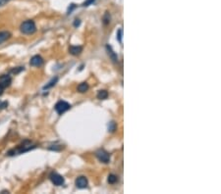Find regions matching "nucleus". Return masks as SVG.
<instances>
[{
	"instance_id": "nucleus-1",
	"label": "nucleus",
	"mask_w": 221,
	"mask_h": 194,
	"mask_svg": "<svg viewBox=\"0 0 221 194\" xmlns=\"http://www.w3.org/2000/svg\"><path fill=\"white\" fill-rule=\"evenodd\" d=\"M20 29H21V32L25 34H33L36 31V27L34 21L28 20V21H25L24 23H22Z\"/></svg>"
},
{
	"instance_id": "nucleus-2",
	"label": "nucleus",
	"mask_w": 221,
	"mask_h": 194,
	"mask_svg": "<svg viewBox=\"0 0 221 194\" xmlns=\"http://www.w3.org/2000/svg\"><path fill=\"white\" fill-rule=\"evenodd\" d=\"M70 108H71V105L69 103L65 102V101H59L55 104V106H54L55 111L59 115H62L63 113H65L66 111H68Z\"/></svg>"
},
{
	"instance_id": "nucleus-3",
	"label": "nucleus",
	"mask_w": 221,
	"mask_h": 194,
	"mask_svg": "<svg viewBox=\"0 0 221 194\" xmlns=\"http://www.w3.org/2000/svg\"><path fill=\"white\" fill-rule=\"evenodd\" d=\"M95 156H97V158L104 164H107L110 162V154L105 151L104 149H99L97 152H95Z\"/></svg>"
},
{
	"instance_id": "nucleus-4",
	"label": "nucleus",
	"mask_w": 221,
	"mask_h": 194,
	"mask_svg": "<svg viewBox=\"0 0 221 194\" xmlns=\"http://www.w3.org/2000/svg\"><path fill=\"white\" fill-rule=\"evenodd\" d=\"M49 178H50V181H52V183L54 185H57V186H60L64 183V177L61 176V175H59L57 173H51L50 176H49Z\"/></svg>"
},
{
	"instance_id": "nucleus-5",
	"label": "nucleus",
	"mask_w": 221,
	"mask_h": 194,
	"mask_svg": "<svg viewBox=\"0 0 221 194\" xmlns=\"http://www.w3.org/2000/svg\"><path fill=\"white\" fill-rule=\"evenodd\" d=\"M29 64L33 67H40L42 64H43V59L41 56L39 55H34L31 61H29Z\"/></svg>"
},
{
	"instance_id": "nucleus-6",
	"label": "nucleus",
	"mask_w": 221,
	"mask_h": 194,
	"mask_svg": "<svg viewBox=\"0 0 221 194\" xmlns=\"http://www.w3.org/2000/svg\"><path fill=\"white\" fill-rule=\"evenodd\" d=\"M75 183H76V186L78 188H81V189L86 188L87 186V177H85V176H79L76 180Z\"/></svg>"
},
{
	"instance_id": "nucleus-7",
	"label": "nucleus",
	"mask_w": 221,
	"mask_h": 194,
	"mask_svg": "<svg viewBox=\"0 0 221 194\" xmlns=\"http://www.w3.org/2000/svg\"><path fill=\"white\" fill-rule=\"evenodd\" d=\"M12 83V79L8 74H3V76L0 77V84H1L4 88L8 87Z\"/></svg>"
},
{
	"instance_id": "nucleus-8",
	"label": "nucleus",
	"mask_w": 221,
	"mask_h": 194,
	"mask_svg": "<svg viewBox=\"0 0 221 194\" xmlns=\"http://www.w3.org/2000/svg\"><path fill=\"white\" fill-rule=\"evenodd\" d=\"M82 51H83V48L81 47V46H71L69 48V52L72 54V55H80L81 53H82Z\"/></svg>"
},
{
	"instance_id": "nucleus-9",
	"label": "nucleus",
	"mask_w": 221,
	"mask_h": 194,
	"mask_svg": "<svg viewBox=\"0 0 221 194\" xmlns=\"http://www.w3.org/2000/svg\"><path fill=\"white\" fill-rule=\"evenodd\" d=\"M106 49H107V52H108V55L110 56V58L112 59V61L113 62H118V56L116 55L115 52L112 50L111 46H109V45H106Z\"/></svg>"
},
{
	"instance_id": "nucleus-10",
	"label": "nucleus",
	"mask_w": 221,
	"mask_h": 194,
	"mask_svg": "<svg viewBox=\"0 0 221 194\" xmlns=\"http://www.w3.org/2000/svg\"><path fill=\"white\" fill-rule=\"evenodd\" d=\"M11 33L9 32H0V44L10 38Z\"/></svg>"
},
{
	"instance_id": "nucleus-11",
	"label": "nucleus",
	"mask_w": 221,
	"mask_h": 194,
	"mask_svg": "<svg viewBox=\"0 0 221 194\" xmlns=\"http://www.w3.org/2000/svg\"><path fill=\"white\" fill-rule=\"evenodd\" d=\"M78 91L79 92H81V93H84V92H86V91H87L88 90V84H87V83H82V84H80L79 85H78Z\"/></svg>"
},
{
	"instance_id": "nucleus-12",
	"label": "nucleus",
	"mask_w": 221,
	"mask_h": 194,
	"mask_svg": "<svg viewBox=\"0 0 221 194\" xmlns=\"http://www.w3.org/2000/svg\"><path fill=\"white\" fill-rule=\"evenodd\" d=\"M97 98L99 100H104V99H106L107 97H108V92L106 90H99L97 92Z\"/></svg>"
},
{
	"instance_id": "nucleus-13",
	"label": "nucleus",
	"mask_w": 221,
	"mask_h": 194,
	"mask_svg": "<svg viewBox=\"0 0 221 194\" xmlns=\"http://www.w3.org/2000/svg\"><path fill=\"white\" fill-rule=\"evenodd\" d=\"M58 81V78L57 77H55V78H53L52 79H51L49 83H48V84H46L45 86L43 87V89H48V88H50V87H52V86H54L55 84H56V83Z\"/></svg>"
},
{
	"instance_id": "nucleus-14",
	"label": "nucleus",
	"mask_w": 221,
	"mask_h": 194,
	"mask_svg": "<svg viewBox=\"0 0 221 194\" xmlns=\"http://www.w3.org/2000/svg\"><path fill=\"white\" fill-rule=\"evenodd\" d=\"M107 181H108V182L110 183V184H114V183H116L117 181H118V176H115V175H109L108 176V178H107Z\"/></svg>"
},
{
	"instance_id": "nucleus-15",
	"label": "nucleus",
	"mask_w": 221,
	"mask_h": 194,
	"mask_svg": "<svg viewBox=\"0 0 221 194\" xmlns=\"http://www.w3.org/2000/svg\"><path fill=\"white\" fill-rule=\"evenodd\" d=\"M116 129H117V125H116L115 122H110V123L108 124V130H109V131L113 132V131L116 130Z\"/></svg>"
},
{
	"instance_id": "nucleus-16",
	"label": "nucleus",
	"mask_w": 221,
	"mask_h": 194,
	"mask_svg": "<svg viewBox=\"0 0 221 194\" xmlns=\"http://www.w3.org/2000/svg\"><path fill=\"white\" fill-rule=\"evenodd\" d=\"M103 23H104L105 25L110 23V15H109L108 12H106L105 15H104V17H103Z\"/></svg>"
},
{
	"instance_id": "nucleus-17",
	"label": "nucleus",
	"mask_w": 221,
	"mask_h": 194,
	"mask_svg": "<svg viewBox=\"0 0 221 194\" xmlns=\"http://www.w3.org/2000/svg\"><path fill=\"white\" fill-rule=\"evenodd\" d=\"M122 33H123V29L120 28L119 31H118V33H117V39H118V41H119L120 43L122 42Z\"/></svg>"
},
{
	"instance_id": "nucleus-18",
	"label": "nucleus",
	"mask_w": 221,
	"mask_h": 194,
	"mask_svg": "<svg viewBox=\"0 0 221 194\" xmlns=\"http://www.w3.org/2000/svg\"><path fill=\"white\" fill-rule=\"evenodd\" d=\"M94 2V0H87V1H85L84 2V4H83V6H88V5H91L92 3H93Z\"/></svg>"
},
{
	"instance_id": "nucleus-19",
	"label": "nucleus",
	"mask_w": 221,
	"mask_h": 194,
	"mask_svg": "<svg viewBox=\"0 0 221 194\" xmlns=\"http://www.w3.org/2000/svg\"><path fill=\"white\" fill-rule=\"evenodd\" d=\"M8 106V103L7 102H0V109H4Z\"/></svg>"
},
{
	"instance_id": "nucleus-20",
	"label": "nucleus",
	"mask_w": 221,
	"mask_h": 194,
	"mask_svg": "<svg viewBox=\"0 0 221 194\" xmlns=\"http://www.w3.org/2000/svg\"><path fill=\"white\" fill-rule=\"evenodd\" d=\"M80 24H81V22H80V20H75V24H74V26L75 27H78V26H80Z\"/></svg>"
},
{
	"instance_id": "nucleus-21",
	"label": "nucleus",
	"mask_w": 221,
	"mask_h": 194,
	"mask_svg": "<svg viewBox=\"0 0 221 194\" xmlns=\"http://www.w3.org/2000/svg\"><path fill=\"white\" fill-rule=\"evenodd\" d=\"M3 91H4V87L1 84H0V95L3 94Z\"/></svg>"
},
{
	"instance_id": "nucleus-22",
	"label": "nucleus",
	"mask_w": 221,
	"mask_h": 194,
	"mask_svg": "<svg viewBox=\"0 0 221 194\" xmlns=\"http://www.w3.org/2000/svg\"><path fill=\"white\" fill-rule=\"evenodd\" d=\"M7 1H6V0H0V7H1V6H3L5 3H6Z\"/></svg>"
},
{
	"instance_id": "nucleus-23",
	"label": "nucleus",
	"mask_w": 221,
	"mask_h": 194,
	"mask_svg": "<svg viewBox=\"0 0 221 194\" xmlns=\"http://www.w3.org/2000/svg\"><path fill=\"white\" fill-rule=\"evenodd\" d=\"M6 1H7V2H8V1H10V0H6Z\"/></svg>"
}]
</instances>
